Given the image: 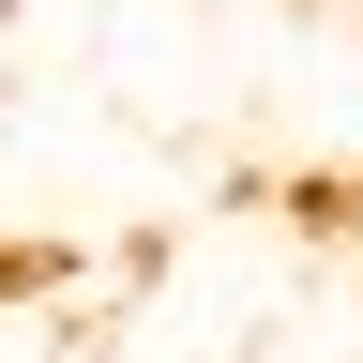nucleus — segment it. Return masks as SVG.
Segmentation results:
<instances>
[{
  "mask_svg": "<svg viewBox=\"0 0 363 363\" xmlns=\"http://www.w3.org/2000/svg\"><path fill=\"white\" fill-rule=\"evenodd\" d=\"M303 16H333V30H363V0H303Z\"/></svg>",
  "mask_w": 363,
  "mask_h": 363,
  "instance_id": "f257e3e1",
  "label": "nucleus"
}]
</instances>
